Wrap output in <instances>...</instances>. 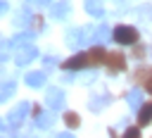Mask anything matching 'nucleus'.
Segmentation results:
<instances>
[{
	"mask_svg": "<svg viewBox=\"0 0 152 138\" xmlns=\"http://www.w3.org/2000/svg\"><path fill=\"white\" fill-rule=\"evenodd\" d=\"M107 67H109V74H119L126 69V55L119 52V50H112L107 55Z\"/></svg>",
	"mask_w": 152,
	"mask_h": 138,
	"instance_id": "f03ea898",
	"label": "nucleus"
},
{
	"mask_svg": "<svg viewBox=\"0 0 152 138\" xmlns=\"http://www.w3.org/2000/svg\"><path fill=\"white\" fill-rule=\"evenodd\" d=\"M86 64H88V52H81V55L69 57L66 62H62V67H64L66 71H76V69H81V67H86Z\"/></svg>",
	"mask_w": 152,
	"mask_h": 138,
	"instance_id": "6e6552de",
	"label": "nucleus"
},
{
	"mask_svg": "<svg viewBox=\"0 0 152 138\" xmlns=\"http://www.w3.org/2000/svg\"><path fill=\"white\" fill-rule=\"evenodd\" d=\"M112 38L119 43V45H133L138 40V29L135 26H128V24H121L112 31Z\"/></svg>",
	"mask_w": 152,
	"mask_h": 138,
	"instance_id": "f257e3e1",
	"label": "nucleus"
},
{
	"mask_svg": "<svg viewBox=\"0 0 152 138\" xmlns=\"http://www.w3.org/2000/svg\"><path fill=\"white\" fill-rule=\"evenodd\" d=\"M43 62H45V67H48V69H50V67H52V64H57V59H55V57H45V59H43Z\"/></svg>",
	"mask_w": 152,
	"mask_h": 138,
	"instance_id": "412c9836",
	"label": "nucleus"
},
{
	"mask_svg": "<svg viewBox=\"0 0 152 138\" xmlns=\"http://www.w3.org/2000/svg\"><path fill=\"white\" fill-rule=\"evenodd\" d=\"M102 105H104V98H95V100H93V105H90V109H93V112H97V109H102Z\"/></svg>",
	"mask_w": 152,
	"mask_h": 138,
	"instance_id": "aec40b11",
	"label": "nucleus"
},
{
	"mask_svg": "<svg viewBox=\"0 0 152 138\" xmlns=\"http://www.w3.org/2000/svg\"><path fill=\"white\" fill-rule=\"evenodd\" d=\"M86 10L93 17H102V2L100 0H86Z\"/></svg>",
	"mask_w": 152,
	"mask_h": 138,
	"instance_id": "2eb2a0df",
	"label": "nucleus"
},
{
	"mask_svg": "<svg viewBox=\"0 0 152 138\" xmlns=\"http://www.w3.org/2000/svg\"><path fill=\"white\" fill-rule=\"evenodd\" d=\"M69 10H71V7H69V2H66V0H62V2H57L50 12H52V19H64V17L69 14Z\"/></svg>",
	"mask_w": 152,
	"mask_h": 138,
	"instance_id": "ddd939ff",
	"label": "nucleus"
},
{
	"mask_svg": "<svg viewBox=\"0 0 152 138\" xmlns=\"http://www.w3.org/2000/svg\"><path fill=\"white\" fill-rule=\"evenodd\" d=\"M10 45H14L17 50H19V48H26V45H33V31H24V33H17L12 40H7V43H5V48H10Z\"/></svg>",
	"mask_w": 152,
	"mask_h": 138,
	"instance_id": "39448f33",
	"label": "nucleus"
},
{
	"mask_svg": "<svg viewBox=\"0 0 152 138\" xmlns=\"http://www.w3.org/2000/svg\"><path fill=\"white\" fill-rule=\"evenodd\" d=\"M26 83H28L31 88H40V86L45 83V74H43V71H28V74H26Z\"/></svg>",
	"mask_w": 152,
	"mask_h": 138,
	"instance_id": "f8f14e48",
	"label": "nucleus"
},
{
	"mask_svg": "<svg viewBox=\"0 0 152 138\" xmlns=\"http://www.w3.org/2000/svg\"><path fill=\"white\" fill-rule=\"evenodd\" d=\"M36 126H38V128H48V126H50V117H48V114H38V117H36Z\"/></svg>",
	"mask_w": 152,
	"mask_h": 138,
	"instance_id": "f3484780",
	"label": "nucleus"
},
{
	"mask_svg": "<svg viewBox=\"0 0 152 138\" xmlns=\"http://www.w3.org/2000/svg\"><path fill=\"white\" fill-rule=\"evenodd\" d=\"M12 88H14L12 81H5V83H2V100H7V98L12 95Z\"/></svg>",
	"mask_w": 152,
	"mask_h": 138,
	"instance_id": "6ab92c4d",
	"label": "nucleus"
},
{
	"mask_svg": "<svg viewBox=\"0 0 152 138\" xmlns=\"http://www.w3.org/2000/svg\"><path fill=\"white\" fill-rule=\"evenodd\" d=\"M121 138H140V128H138V126H128Z\"/></svg>",
	"mask_w": 152,
	"mask_h": 138,
	"instance_id": "a211bd4d",
	"label": "nucleus"
},
{
	"mask_svg": "<svg viewBox=\"0 0 152 138\" xmlns=\"http://www.w3.org/2000/svg\"><path fill=\"white\" fill-rule=\"evenodd\" d=\"M145 86H147V93L152 95V71H150V76H147V81H145Z\"/></svg>",
	"mask_w": 152,
	"mask_h": 138,
	"instance_id": "4be33fe9",
	"label": "nucleus"
},
{
	"mask_svg": "<svg viewBox=\"0 0 152 138\" xmlns=\"http://www.w3.org/2000/svg\"><path fill=\"white\" fill-rule=\"evenodd\" d=\"M38 57V50L33 48V45H26V48H19L17 52H14V64H28V62H33Z\"/></svg>",
	"mask_w": 152,
	"mask_h": 138,
	"instance_id": "7ed1b4c3",
	"label": "nucleus"
},
{
	"mask_svg": "<svg viewBox=\"0 0 152 138\" xmlns=\"http://www.w3.org/2000/svg\"><path fill=\"white\" fill-rule=\"evenodd\" d=\"M107 50L102 48V45H93L90 50H88V64H107Z\"/></svg>",
	"mask_w": 152,
	"mask_h": 138,
	"instance_id": "20e7f679",
	"label": "nucleus"
},
{
	"mask_svg": "<svg viewBox=\"0 0 152 138\" xmlns=\"http://www.w3.org/2000/svg\"><path fill=\"white\" fill-rule=\"evenodd\" d=\"M128 105H131V109H140L142 107V90L140 88H133L128 93Z\"/></svg>",
	"mask_w": 152,
	"mask_h": 138,
	"instance_id": "4468645a",
	"label": "nucleus"
},
{
	"mask_svg": "<svg viewBox=\"0 0 152 138\" xmlns=\"http://www.w3.org/2000/svg\"><path fill=\"white\" fill-rule=\"evenodd\" d=\"M26 2H33V5H50L52 0H26Z\"/></svg>",
	"mask_w": 152,
	"mask_h": 138,
	"instance_id": "5701e85b",
	"label": "nucleus"
},
{
	"mask_svg": "<svg viewBox=\"0 0 152 138\" xmlns=\"http://www.w3.org/2000/svg\"><path fill=\"white\" fill-rule=\"evenodd\" d=\"M86 36H88V31H78V29H71V31H66V40H69V45H71V48L86 45Z\"/></svg>",
	"mask_w": 152,
	"mask_h": 138,
	"instance_id": "1a4fd4ad",
	"label": "nucleus"
},
{
	"mask_svg": "<svg viewBox=\"0 0 152 138\" xmlns=\"http://www.w3.org/2000/svg\"><path fill=\"white\" fill-rule=\"evenodd\" d=\"M45 100H48V107H50V109H62V107H64V93H62L59 88H50Z\"/></svg>",
	"mask_w": 152,
	"mask_h": 138,
	"instance_id": "423d86ee",
	"label": "nucleus"
},
{
	"mask_svg": "<svg viewBox=\"0 0 152 138\" xmlns=\"http://www.w3.org/2000/svg\"><path fill=\"white\" fill-rule=\"evenodd\" d=\"M152 124V102H145L138 109V126H147Z\"/></svg>",
	"mask_w": 152,
	"mask_h": 138,
	"instance_id": "9d476101",
	"label": "nucleus"
},
{
	"mask_svg": "<svg viewBox=\"0 0 152 138\" xmlns=\"http://www.w3.org/2000/svg\"><path fill=\"white\" fill-rule=\"evenodd\" d=\"M57 138H74L71 133H57Z\"/></svg>",
	"mask_w": 152,
	"mask_h": 138,
	"instance_id": "b1692460",
	"label": "nucleus"
},
{
	"mask_svg": "<svg viewBox=\"0 0 152 138\" xmlns=\"http://www.w3.org/2000/svg\"><path fill=\"white\" fill-rule=\"evenodd\" d=\"M64 124H66L69 128H76V126L81 124V121H78V114H76V112H66V114H64Z\"/></svg>",
	"mask_w": 152,
	"mask_h": 138,
	"instance_id": "dca6fc26",
	"label": "nucleus"
},
{
	"mask_svg": "<svg viewBox=\"0 0 152 138\" xmlns=\"http://www.w3.org/2000/svg\"><path fill=\"white\" fill-rule=\"evenodd\" d=\"M107 38H109V26H107V24H102V26H97L95 36H90V43H93V45H102Z\"/></svg>",
	"mask_w": 152,
	"mask_h": 138,
	"instance_id": "9b49d317",
	"label": "nucleus"
},
{
	"mask_svg": "<svg viewBox=\"0 0 152 138\" xmlns=\"http://www.w3.org/2000/svg\"><path fill=\"white\" fill-rule=\"evenodd\" d=\"M26 112H31V107H28V102H21V105H19V107H17V109H14V112L7 117V121H5V128H10L12 124L17 126V124H19V121L26 117Z\"/></svg>",
	"mask_w": 152,
	"mask_h": 138,
	"instance_id": "0eeeda50",
	"label": "nucleus"
}]
</instances>
